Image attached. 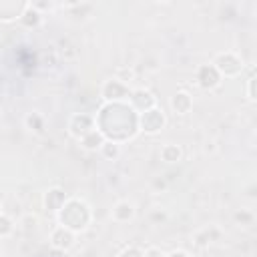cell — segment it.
Instances as JSON below:
<instances>
[{"label":"cell","mask_w":257,"mask_h":257,"mask_svg":"<svg viewBox=\"0 0 257 257\" xmlns=\"http://www.w3.org/2000/svg\"><path fill=\"white\" fill-rule=\"evenodd\" d=\"M94 128V116H90V114H84V112H76V114H72L70 116V120H68V133L74 137V139H82L88 131H92Z\"/></svg>","instance_id":"6"},{"label":"cell","mask_w":257,"mask_h":257,"mask_svg":"<svg viewBox=\"0 0 257 257\" xmlns=\"http://www.w3.org/2000/svg\"><path fill=\"white\" fill-rule=\"evenodd\" d=\"M0 257H2V251H0Z\"/></svg>","instance_id":"24"},{"label":"cell","mask_w":257,"mask_h":257,"mask_svg":"<svg viewBox=\"0 0 257 257\" xmlns=\"http://www.w3.org/2000/svg\"><path fill=\"white\" fill-rule=\"evenodd\" d=\"M171 108L177 112V114H187L191 108H193V96L187 92V90H179L171 96Z\"/></svg>","instance_id":"11"},{"label":"cell","mask_w":257,"mask_h":257,"mask_svg":"<svg viewBox=\"0 0 257 257\" xmlns=\"http://www.w3.org/2000/svg\"><path fill=\"white\" fill-rule=\"evenodd\" d=\"M66 199H68V197L64 195V191H62L60 187H50V189L44 193V197H42V205H44V209H48V211H52V213H58Z\"/></svg>","instance_id":"9"},{"label":"cell","mask_w":257,"mask_h":257,"mask_svg":"<svg viewBox=\"0 0 257 257\" xmlns=\"http://www.w3.org/2000/svg\"><path fill=\"white\" fill-rule=\"evenodd\" d=\"M165 124H167V116L159 106H153V108H149V110L139 114V128L149 133V135L159 133Z\"/></svg>","instance_id":"3"},{"label":"cell","mask_w":257,"mask_h":257,"mask_svg":"<svg viewBox=\"0 0 257 257\" xmlns=\"http://www.w3.org/2000/svg\"><path fill=\"white\" fill-rule=\"evenodd\" d=\"M120 257H143V251L137 249V247H128V249H124L120 253Z\"/></svg>","instance_id":"22"},{"label":"cell","mask_w":257,"mask_h":257,"mask_svg":"<svg viewBox=\"0 0 257 257\" xmlns=\"http://www.w3.org/2000/svg\"><path fill=\"white\" fill-rule=\"evenodd\" d=\"M235 219L241 221V225H245V227L253 225V213H249V211H241V213H237Z\"/></svg>","instance_id":"20"},{"label":"cell","mask_w":257,"mask_h":257,"mask_svg":"<svg viewBox=\"0 0 257 257\" xmlns=\"http://www.w3.org/2000/svg\"><path fill=\"white\" fill-rule=\"evenodd\" d=\"M42 18H44V14L38 12V10L32 6V2H28L26 8H24V12H22V16H20L18 20H20L26 28H36V26L42 22Z\"/></svg>","instance_id":"14"},{"label":"cell","mask_w":257,"mask_h":257,"mask_svg":"<svg viewBox=\"0 0 257 257\" xmlns=\"http://www.w3.org/2000/svg\"><path fill=\"white\" fill-rule=\"evenodd\" d=\"M211 64H213V66H215V70L221 74V78H223V76L233 78V76L241 74V70H243V58H241L239 54L231 52V50L219 52V54L213 58V62H211Z\"/></svg>","instance_id":"2"},{"label":"cell","mask_w":257,"mask_h":257,"mask_svg":"<svg viewBox=\"0 0 257 257\" xmlns=\"http://www.w3.org/2000/svg\"><path fill=\"white\" fill-rule=\"evenodd\" d=\"M28 2H0V22H10L22 16Z\"/></svg>","instance_id":"10"},{"label":"cell","mask_w":257,"mask_h":257,"mask_svg":"<svg viewBox=\"0 0 257 257\" xmlns=\"http://www.w3.org/2000/svg\"><path fill=\"white\" fill-rule=\"evenodd\" d=\"M133 76H135V74H133V70H131V68H118V70H116V76H114V78H118L120 82L128 84V80H133Z\"/></svg>","instance_id":"19"},{"label":"cell","mask_w":257,"mask_h":257,"mask_svg":"<svg viewBox=\"0 0 257 257\" xmlns=\"http://www.w3.org/2000/svg\"><path fill=\"white\" fill-rule=\"evenodd\" d=\"M12 231H14V221L8 215L0 213V237H8L12 235Z\"/></svg>","instance_id":"18"},{"label":"cell","mask_w":257,"mask_h":257,"mask_svg":"<svg viewBox=\"0 0 257 257\" xmlns=\"http://www.w3.org/2000/svg\"><path fill=\"white\" fill-rule=\"evenodd\" d=\"M98 153L102 155V159L106 161H116L120 157V145L118 143H112V141H104L102 147L98 149Z\"/></svg>","instance_id":"17"},{"label":"cell","mask_w":257,"mask_h":257,"mask_svg":"<svg viewBox=\"0 0 257 257\" xmlns=\"http://www.w3.org/2000/svg\"><path fill=\"white\" fill-rule=\"evenodd\" d=\"M143 257H165V253L159 247H147L143 251Z\"/></svg>","instance_id":"21"},{"label":"cell","mask_w":257,"mask_h":257,"mask_svg":"<svg viewBox=\"0 0 257 257\" xmlns=\"http://www.w3.org/2000/svg\"><path fill=\"white\" fill-rule=\"evenodd\" d=\"M74 243H76V233H72L70 229H66V227H62V225H58L52 233H50V245H52V249H56V251H68V249H72L74 247Z\"/></svg>","instance_id":"7"},{"label":"cell","mask_w":257,"mask_h":257,"mask_svg":"<svg viewBox=\"0 0 257 257\" xmlns=\"http://www.w3.org/2000/svg\"><path fill=\"white\" fill-rule=\"evenodd\" d=\"M100 94L102 98L106 100V104H112V102H126L128 100V94H131V88L128 84L120 82L118 78H110L102 84L100 88Z\"/></svg>","instance_id":"4"},{"label":"cell","mask_w":257,"mask_h":257,"mask_svg":"<svg viewBox=\"0 0 257 257\" xmlns=\"http://www.w3.org/2000/svg\"><path fill=\"white\" fill-rule=\"evenodd\" d=\"M104 141H106L104 135L94 126L92 131H88V133L80 139V145H82V149H86V151H98V149L102 147Z\"/></svg>","instance_id":"13"},{"label":"cell","mask_w":257,"mask_h":257,"mask_svg":"<svg viewBox=\"0 0 257 257\" xmlns=\"http://www.w3.org/2000/svg\"><path fill=\"white\" fill-rule=\"evenodd\" d=\"M133 217H135V205L131 201H118L110 211V219L116 223H126Z\"/></svg>","instance_id":"12"},{"label":"cell","mask_w":257,"mask_h":257,"mask_svg":"<svg viewBox=\"0 0 257 257\" xmlns=\"http://www.w3.org/2000/svg\"><path fill=\"white\" fill-rule=\"evenodd\" d=\"M126 104H128L137 114H141V112H145V110L157 106V98H155L153 92L147 90V88H133L131 94H128Z\"/></svg>","instance_id":"5"},{"label":"cell","mask_w":257,"mask_h":257,"mask_svg":"<svg viewBox=\"0 0 257 257\" xmlns=\"http://www.w3.org/2000/svg\"><path fill=\"white\" fill-rule=\"evenodd\" d=\"M253 86H255V76H251L249 80H247V98L253 102L255 100V90H253Z\"/></svg>","instance_id":"23"},{"label":"cell","mask_w":257,"mask_h":257,"mask_svg":"<svg viewBox=\"0 0 257 257\" xmlns=\"http://www.w3.org/2000/svg\"><path fill=\"white\" fill-rule=\"evenodd\" d=\"M197 84L203 90H213L221 84V74L215 70L213 64H203L197 68Z\"/></svg>","instance_id":"8"},{"label":"cell","mask_w":257,"mask_h":257,"mask_svg":"<svg viewBox=\"0 0 257 257\" xmlns=\"http://www.w3.org/2000/svg\"><path fill=\"white\" fill-rule=\"evenodd\" d=\"M24 126L34 135H40L44 131V116L40 112H28L24 116Z\"/></svg>","instance_id":"16"},{"label":"cell","mask_w":257,"mask_h":257,"mask_svg":"<svg viewBox=\"0 0 257 257\" xmlns=\"http://www.w3.org/2000/svg\"><path fill=\"white\" fill-rule=\"evenodd\" d=\"M0 209H2V205H0ZM0 213H2V211H0Z\"/></svg>","instance_id":"25"},{"label":"cell","mask_w":257,"mask_h":257,"mask_svg":"<svg viewBox=\"0 0 257 257\" xmlns=\"http://www.w3.org/2000/svg\"><path fill=\"white\" fill-rule=\"evenodd\" d=\"M56 219L62 227L70 229L72 233L84 231L90 223V207L86 205V201H82L78 197H70L64 201V205L56 213Z\"/></svg>","instance_id":"1"},{"label":"cell","mask_w":257,"mask_h":257,"mask_svg":"<svg viewBox=\"0 0 257 257\" xmlns=\"http://www.w3.org/2000/svg\"><path fill=\"white\" fill-rule=\"evenodd\" d=\"M181 157H183V149H181L179 145L167 143V145L161 147V159H163L165 163H169V165H171V163H179Z\"/></svg>","instance_id":"15"}]
</instances>
